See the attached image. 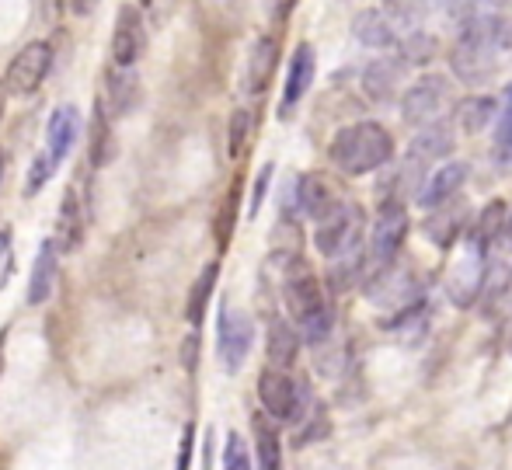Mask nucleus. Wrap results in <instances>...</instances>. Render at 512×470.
I'll return each mask as SVG.
<instances>
[{
	"mask_svg": "<svg viewBox=\"0 0 512 470\" xmlns=\"http://www.w3.org/2000/svg\"><path fill=\"white\" fill-rule=\"evenodd\" d=\"M391 157H394L391 133L373 119L352 122V126L338 129L328 147V161L349 178L373 175V171H380L384 164H391Z\"/></svg>",
	"mask_w": 512,
	"mask_h": 470,
	"instance_id": "1",
	"label": "nucleus"
},
{
	"mask_svg": "<svg viewBox=\"0 0 512 470\" xmlns=\"http://www.w3.org/2000/svg\"><path fill=\"white\" fill-rule=\"evenodd\" d=\"M499 42H495L492 14H474L471 21L457 28V39L450 49V70L460 84H485L499 67Z\"/></svg>",
	"mask_w": 512,
	"mask_h": 470,
	"instance_id": "2",
	"label": "nucleus"
},
{
	"mask_svg": "<svg viewBox=\"0 0 512 470\" xmlns=\"http://www.w3.org/2000/svg\"><path fill=\"white\" fill-rule=\"evenodd\" d=\"M408 237V209L401 199H384L377 209L370 234V251H366V279L380 276L398 262V251Z\"/></svg>",
	"mask_w": 512,
	"mask_h": 470,
	"instance_id": "3",
	"label": "nucleus"
},
{
	"mask_svg": "<svg viewBox=\"0 0 512 470\" xmlns=\"http://www.w3.org/2000/svg\"><path fill=\"white\" fill-rule=\"evenodd\" d=\"M359 209L345 199H335L321 216L314 220V248L321 251L324 258L342 255L345 248L359 241Z\"/></svg>",
	"mask_w": 512,
	"mask_h": 470,
	"instance_id": "4",
	"label": "nucleus"
},
{
	"mask_svg": "<svg viewBox=\"0 0 512 470\" xmlns=\"http://www.w3.org/2000/svg\"><path fill=\"white\" fill-rule=\"evenodd\" d=\"M258 401L276 422H300L304 418V387L279 366H269L258 376Z\"/></svg>",
	"mask_w": 512,
	"mask_h": 470,
	"instance_id": "5",
	"label": "nucleus"
},
{
	"mask_svg": "<svg viewBox=\"0 0 512 470\" xmlns=\"http://www.w3.org/2000/svg\"><path fill=\"white\" fill-rule=\"evenodd\" d=\"M283 293H286V307H290L297 328L328 307V300H324V289H321V279H317L314 269H310L304 258H297V255H293L290 265H286Z\"/></svg>",
	"mask_w": 512,
	"mask_h": 470,
	"instance_id": "6",
	"label": "nucleus"
},
{
	"mask_svg": "<svg viewBox=\"0 0 512 470\" xmlns=\"http://www.w3.org/2000/svg\"><path fill=\"white\" fill-rule=\"evenodd\" d=\"M450 101V81L443 74H425L405 91L401 98V119L408 126H429V122L443 119V108Z\"/></svg>",
	"mask_w": 512,
	"mask_h": 470,
	"instance_id": "7",
	"label": "nucleus"
},
{
	"mask_svg": "<svg viewBox=\"0 0 512 470\" xmlns=\"http://www.w3.org/2000/svg\"><path fill=\"white\" fill-rule=\"evenodd\" d=\"M49 70H53V49H49V42H28V46L7 63L4 84L11 94L28 98V94H35L42 88Z\"/></svg>",
	"mask_w": 512,
	"mask_h": 470,
	"instance_id": "8",
	"label": "nucleus"
},
{
	"mask_svg": "<svg viewBox=\"0 0 512 470\" xmlns=\"http://www.w3.org/2000/svg\"><path fill=\"white\" fill-rule=\"evenodd\" d=\"M251 342H255V324L223 303L220 324H216V352H220L227 373L241 370L244 359H248V352H251Z\"/></svg>",
	"mask_w": 512,
	"mask_h": 470,
	"instance_id": "9",
	"label": "nucleus"
},
{
	"mask_svg": "<svg viewBox=\"0 0 512 470\" xmlns=\"http://www.w3.org/2000/svg\"><path fill=\"white\" fill-rule=\"evenodd\" d=\"M485 258L481 251H474L467 244L464 255L453 262L450 276H446V296H450L453 307H474L485 293V279H488V269H485Z\"/></svg>",
	"mask_w": 512,
	"mask_h": 470,
	"instance_id": "10",
	"label": "nucleus"
},
{
	"mask_svg": "<svg viewBox=\"0 0 512 470\" xmlns=\"http://www.w3.org/2000/svg\"><path fill=\"white\" fill-rule=\"evenodd\" d=\"M405 74H408V60L405 53H384L377 56V60L366 63L363 70V94L373 101V105H387V101L398 98L401 84H405Z\"/></svg>",
	"mask_w": 512,
	"mask_h": 470,
	"instance_id": "11",
	"label": "nucleus"
},
{
	"mask_svg": "<svg viewBox=\"0 0 512 470\" xmlns=\"http://www.w3.org/2000/svg\"><path fill=\"white\" fill-rule=\"evenodd\" d=\"M147 49V28H143V14L133 4L119 7L115 14V32H112V63L115 67H136Z\"/></svg>",
	"mask_w": 512,
	"mask_h": 470,
	"instance_id": "12",
	"label": "nucleus"
},
{
	"mask_svg": "<svg viewBox=\"0 0 512 470\" xmlns=\"http://www.w3.org/2000/svg\"><path fill=\"white\" fill-rule=\"evenodd\" d=\"M464 227H471V223H467V202L460 195H453L450 202H443L436 209H425L422 230L436 248H453L457 237L464 234Z\"/></svg>",
	"mask_w": 512,
	"mask_h": 470,
	"instance_id": "13",
	"label": "nucleus"
},
{
	"mask_svg": "<svg viewBox=\"0 0 512 470\" xmlns=\"http://www.w3.org/2000/svg\"><path fill=\"white\" fill-rule=\"evenodd\" d=\"M314 74H317L314 46H310V42H300V46L293 49L290 70H286L283 101H279V119H286V115L300 105V98H304V94L310 91V84H314Z\"/></svg>",
	"mask_w": 512,
	"mask_h": 470,
	"instance_id": "14",
	"label": "nucleus"
},
{
	"mask_svg": "<svg viewBox=\"0 0 512 470\" xmlns=\"http://www.w3.org/2000/svg\"><path fill=\"white\" fill-rule=\"evenodd\" d=\"M467 182V164L464 161H446L443 168H432L425 178L422 192H418V206L422 209H436L443 202H450L453 195H460V188Z\"/></svg>",
	"mask_w": 512,
	"mask_h": 470,
	"instance_id": "15",
	"label": "nucleus"
},
{
	"mask_svg": "<svg viewBox=\"0 0 512 470\" xmlns=\"http://www.w3.org/2000/svg\"><path fill=\"white\" fill-rule=\"evenodd\" d=\"M60 244L53 241H42L39 244V255H35L32 262V276H28V307H42V303H49V296H53V286H56V272H60Z\"/></svg>",
	"mask_w": 512,
	"mask_h": 470,
	"instance_id": "16",
	"label": "nucleus"
},
{
	"mask_svg": "<svg viewBox=\"0 0 512 470\" xmlns=\"http://www.w3.org/2000/svg\"><path fill=\"white\" fill-rule=\"evenodd\" d=\"M506 230H509V206L502 199H492L474 216L471 227H467V244H471L474 251H481V255H488Z\"/></svg>",
	"mask_w": 512,
	"mask_h": 470,
	"instance_id": "17",
	"label": "nucleus"
},
{
	"mask_svg": "<svg viewBox=\"0 0 512 470\" xmlns=\"http://www.w3.org/2000/svg\"><path fill=\"white\" fill-rule=\"evenodd\" d=\"M352 35L363 49H377V53H391L398 46V32H394V21L387 18L377 7H366V11L356 14L352 21Z\"/></svg>",
	"mask_w": 512,
	"mask_h": 470,
	"instance_id": "18",
	"label": "nucleus"
},
{
	"mask_svg": "<svg viewBox=\"0 0 512 470\" xmlns=\"http://www.w3.org/2000/svg\"><path fill=\"white\" fill-rule=\"evenodd\" d=\"M77 133H81V115H77L74 105H60L53 115H49V126H46V154L56 161L60 168L67 161V154L74 150Z\"/></svg>",
	"mask_w": 512,
	"mask_h": 470,
	"instance_id": "19",
	"label": "nucleus"
},
{
	"mask_svg": "<svg viewBox=\"0 0 512 470\" xmlns=\"http://www.w3.org/2000/svg\"><path fill=\"white\" fill-rule=\"evenodd\" d=\"M279 67V42L272 35H258L255 46H251L248 67H244V84H248L251 94H262L272 84Z\"/></svg>",
	"mask_w": 512,
	"mask_h": 470,
	"instance_id": "20",
	"label": "nucleus"
},
{
	"mask_svg": "<svg viewBox=\"0 0 512 470\" xmlns=\"http://www.w3.org/2000/svg\"><path fill=\"white\" fill-rule=\"evenodd\" d=\"M453 150V122L450 119H436V122H429V126H422L415 133V140L408 143V154L411 157H418L422 164H436V161H443L446 154Z\"/></svg>",
	"mask_w": 512,
	"mask_h": 470,
	"instance_id": "21",
	"label": "nucleus"
},
{
	"mask_svg": "<svg viewBox=\"0 0 512 470\" xmlns=\"http://www.w3.org/2000/svg\"><path fill=\"white\" fill-rule=\"evenodd\" d=\"M300 342H304L300 328H293L286 317H272L269 335H265V356H269V363L279 366V370H290L300 356Z\"/></svg>",
	"mask_w": 512,
	"mask_h": 470,
	"instance_id": "22",
	"label": "nucleus"
},
{
	"mask_svg": "<svg viewBox=\"0 0 512 470\" xmlns=\"http://www.w3.org/2000/svg\"><path fill=\"white\" fill-rule=\"evenodd\" d=\"M251 432H255L258 470H283V443H279L276 418H272L269 411H255V418H251Z\"/></svg>",
	"mask_w": 512,
	"mask_h": 470,
	"instance_id": "23",
	"label": "nucleus"
},
{
	"mask_svg": "<svg viewBox=\"0 0 512 470\" xmlns=\"http://www.w3.org/2000/svg\"><path fill=\"white\" fill-rule=\"evenodd\" d=\"M84 241V213H81V192L77 185H70L63 192V206H60V227H56V244L60 251H77V244Z\"/></svg>",
	"mask_w": 512,
	"mask_h": 470,
	"instance_id": "24",
	"label": "nucleus"
},
{
	"mask_svg": "<svg viewBox=\"0 0 512 470\" xmlns=\"http://www.w3.org/2000/svg\"><path fill=\"white\" fill-rule=\"evenodd\" d=\"M140 101V77H136V67H115L108 74V112L119 119V115H129Z\"/></svg>",
	"mask_w": 512,
	"mask_h": 470,
	"instance_id": "25",
	"label": "nucleus"
},
{
	"mask_svg": "<svg viewBox=\"0 0 512 470\" xmlns=\"http://www.w3.org/2000/svg\"><path fill=\"white\" fill-rule=\"evenodd\" d=\"M335 199H338V195L331 192V185H328V178H324V175L297 178V209L307 216V220H317V216H321Z\"/></svg>",
	"mask_w": 512,
	"mask_h": 470,
	"instance_id": "26",
	"label": "nucleus"
},
{
	"mask_svg": "<svg viewBox=\"0 0 512 470\" xmlns=\"http://www.w3.org/2000/svg\"><path fill=\"white\" fill-rule=\"evenodd\" d=\"M495 115H499V105L488 94H471V98H464L457 105V122L467 136H478L481 129H488L495 122Z\"/></svg>",
	"mask_w": 512,
	"mask_h": 470,
	"instance_id": "27",
	"label": "nucleus"
},
{
	"mask_svg": "<svg viewBox=\"0 0 512 470\" xmlns=\"http://www.w3.org/2000/svg\"><path fill=\"white\" fill-rule=\"evenodd\" d=\"M216 279H220V262H209L206 269L199 272V279L192 282L189 300H185V317H189L192 328H199V324H203L209 296H213V289H216Z\"/></svg>",
	"mask_w": 512,
	"mask_h": 470,
	"instance_id": "28",
	"label": "nucleus"
},
{
	"mask_svg": "<svg viewBox=\"0 0 512 470\" xmlns=\"http://www.w3.org/2000/svg\"><path fill=\"white\" fill-rule=\"evenodd\" d=\"M380 11L394 21V28H405V32H418L425 25L432 11V0H384Z\"/></svg>",
	"mask_w": 512,
	"mask_h": 470,
	"instance_id": "29",
	"label": "nucleus"
},
{
	"mask_svg": "<svg viewBox=\"0 0 512 470\" xmlns=\"http://www.w3.org/2000/svg\"><path fill=\"white\" fill-rule=\"evenodd\" d=\"M237 199H241V182L230 185L227 199H223V206H220V216H216V244H220V248H227L230 237H234V223H237Z\"/></svg>",
	"mask_w": 512,
	"mask_h": 470,
	"instance_id": "30",
	"label": "nucleus"
},
{
	"mask_svg": "<svg viewBox=\"0 0 512 470\" xmlns=\"http://www.w3.org/2000/svg\"><path fill=\"white\" fill-rule=\"evenodd\" d=\"M436 49H439L436 35L425 32V28H418V32H408V39L401 42V53H405L408 63H432Z\"/></svg>",
	"mask_w": 512,
	"mask_h": 470,
	"instance_id": "31",
	"label": "nucleus"
},
{
	"mask_svg": "<svg viewBox=\"0 0 512 470\" xmlns=\"http://www.w3.org/2000/svg\"><path fill=\"white\" fill-rule=\"evenodd\" d=\"M495 164L502 171L512 168V105L506 101V112L499 115V126H495Z\"/></svg>",
	"mask_w": 512,
	"mask_h": 470,
	"instance_id": "32",
	"label": "nucleus"
},
{
	"mask_svg": "<svg viewBox=\"0 0 512 470\" xmlns=\"http://www.w3.org/2000/svg\"><path fill=\"white\" fill-rule=\"evenodd\" d=\"M248 136H251V112L248 108H237V112L230 115V126H227V154L241 157L244 147H248Z\"/></svg>",
	"mask_w": 512,
	"mask_h": 470,
	"instance_id": "33",
	"label": "nucleus"
},
{
	"mask_svg": "<svg viewBox=\"0 0 512 470\" xmlns=\"http://www.w3.org/2000/svg\"><path fill=\"white\" fill-rule=\"evenodd\" d=\"M112 157V126L105 119V108L98 101V119H95V140H91V164L105 168V161Z\"/></svg>",
	"mask_w": 512,
	"mask_h": 470,
	"instance_id": "34",
	"label": "nucleus"
},
{
	"mask_svg": "<svg viewBox=\"0 0 512 470\" xmlns=\"http://www.w3.org/2000/svg\"><path fill=\"white\" fill-rule=\"evenodd\" d=\"M223 470H255L248 457V446H244V439L237 432H230L227 446H223Z\"/></svg>",
	"mask_w": 512,
	"mask_h": 470,
	"instance_id": "35",
	"label": "nucleus"
},
{
	"mask_svg": "<svg viewBox=\"0 0 512 470\" xmlns=\"http://www.w3.org/2000/svg\"><path fill=\"white\" fill-rule=\"evenodd\" d=\"M432 4H439L446 11V18H453L457 25H464V21H471L474 14L481 11V0H432Z\"/></svg>",
	"mask_w": 512,
	"mask_h": 470,
	"instance_id": "36",
	"label": "nucleus"
},
{
	"mask_svg": "<svg viewBox=\"0 0 512 470\" xmlns=\"http://www.w3.org/2000/svg\"><path fill=\"white\" fill-rule=\"evenodd\" d=\"M53 175H56V161L46 154V150H42V154L35 157V164H32V175H28V192H39V188L46 185Z\"/></svg>",
	"mask_w": 512,
	"mask_h": 470,
	"instance_id": "37",
	"label": "nucleus"
},
{
	"mask_svg": "<svg viewBox=\"0 0 512 470\" xmlns=\"http://www.w3.org/2000/svg\"><path fill=\"white\" fill-rule=\"evenodd\" d=\"M492 28H495V42H499V49H512V14L509 11H495L492 14Z\"/></svg>",
	"mask_w": 512,
	"mask_h": 470,
	"instance_id": "38",
	"label": "nucleus"
},
{
	"mask_svg": "<svg viewBox=\"0 0 512 470\" xmlns=\"http://www.w3.org/2000/svg\"><path fill=\"white\" fill-rule=\"evenodd\" d=\"M269 178H272V164H265L262 175H258V182H255V195H251V216H258V209H262L265 192H269Z\"/></svg>",
	"mask_w": 512,
	"mask_h": 470,
	"instance_id": "39",
	"label": "nucleus"
},
{
	"mask_svg": "<svg viewBox=\"0 0 512 470\" xmlns=\"http://www.w3.org/2000/svg\"><path fill=\"white\" fill-rule=\"evenodd\" d=\"M182 359H185V370H196V359H199V335H196V331H192V335L185 338Z\"/></svg>",
	"mask_w": 512,
	"mask_h": 470,
	"instance_id": "40",
	"label": "nucleus"
},
{
	"mask_svg": "<svg viewBox=\"0 0 512 470\" xmlns=\"http://www.w3.org/2000/svg\"><path fill=\"white\" fill-rule=\"evenodd\" d=\"M297 7V0H272V18L276 21H286Z\"/></svg>",
	"mask_w": 512,
	"mask_h": 470,
	"instance_id": "41",
	"label": "nucleus"
},
{
	"mask_svg": "<svg viewBox=\"0 0 512 470\" xmlns=\"http://www.w3.org/2000/svg\"><path fill=\"white\" fill-rule=\"evenodd\" d=\"M102 0H74V14H91Z\"/></svg>",
	"mask_w": 512,
	"mask_h": 470,
	"instance_id": "42",
	"label": "nucleus"
},
{
	"mask_svg": "<svg viewBox=\"0 0 512 470\" xmlns=\"http://www.w3.org/2000/svg\"><path fill=\"white\" fill-rule=\"evenodd\" d=\"M7 248H11V230H7V227H0V258L7 255Z\"/></svg>",
	"mask_w": 512,
	"mask_h": 470,
	"instance_id": "43",
	"label": "nucleus"
},
{
	"mask_svg": "<svg viewBox=\"0 0 512 470\" xmlns=\"http://www.w3.org/2000/svg\"><path fill=\"white\" fill-rule=\"evenodd\" d=\"M492 11H512V0H485Z\"/></svg>",
	"mask_w": 512,
	"mask_h": 470,
	"instance_id": "44",
	"label": "nucleus"
},
{
	"mask_svg": "<svg viewBox=\"0 0 512 470\" xmlns=\"http://www.w3.org/2000/svg\"><path fill=\"white\" fill-rule=\"evenodd\" d=\"M7 94H11V91H7V84H4V81H0V122H4V108H7Z\"/></svg>",
	"mask_w": 512,
	"mask_h": 470,
	"instance_id": "45",
	"label": "nucleus"
},
{
	"mask_svg": "<svg viewBox=\"0 0 512 470\" xmlns=\"http://www.w3.org/2000/svg\"><path fill=\"white\" fill-rule=\"evenodd\" d=\"M4 349H7V328L0 331V373H4Z\"/></svg>",
	"mask_w": 512,
	"mask_h": 470,
	"instance_id": "46",
	"label": "nucleus"
},
{
	"mask_svg": "<svg viewBox=\"0 0 512 470\" xmlns=\"http://www.w3.org/2000/svg\"><path fill=\"white\" fill-rule=\"evenodd\" d=\"M4 175H7V154L0 150V182H4Z\"/></svg>",
	"mask_w": 512,
	"mask_h": 470,
	"instance_id": "47",
	"label": "nucleus"
},
{
	"mask_svg": "<svg viewBox=\"0 0 512 470\" xmlns=\"http://www.w3.org/2000/svg\"><path fill=\"white\" fill-rule=\"evenodd\" d=\"M506 101H509V105H512V84H506Z\"/></svg>",
	"mask_w": 512,
	"mask_h": 470,
	"instance_id": "48",
	"label": "nucleus"
},
{
	"mask_svg": "<svg viewBox=\"0 0 512 470\" xmlns=\"http://www.w3.org/2000/svg\"><path fill=\"white\" fill-rule=\"evenodd\" d=\"M506 234H509V241H512V213H509V230H506Z\"/></svg>",
	"mask_w": 512,
	"mask_h": 470,
	"instance_id": "49",
	"label": "nucleus"
},
{
	"mask_svg": "<svg viewBox=\"0 0 512 470\" xmlns=\"http://www.w3.org/2000/svg\"><path fill=\"white\" fill-rule=\"evenodd\" d=\"M136 4H140V7H147V4H150V0H136Z\"/></svg>",
	"mask_w": 512,
	"mask_h": 470,
	"instance_id": "50",
	"label": "nucleus"
}]
</instances>
